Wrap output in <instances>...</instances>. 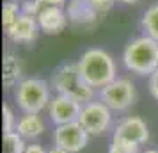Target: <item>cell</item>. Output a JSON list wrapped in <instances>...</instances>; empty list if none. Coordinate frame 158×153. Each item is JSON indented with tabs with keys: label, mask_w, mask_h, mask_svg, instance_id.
<instances>
[{
	"label": "cell",
	"mask_w": 158,
	"mask_h": 153,
	"mask_svg": "<svg viewBox=\"0 0 158 153\" xmlns=\"http://www.w3.org/2000/svg\"><path fill=\"white\" fill-rule=\"evenodd\" d=\"M6 34L11 41L22 45H29L36 41L37 34H39V25H37V18L22 13V16L16 20L9 29H6Z\"/></svg>",
	"instance_id": "obj_10"
},
{
	"label": "cell",
	"mask_w": 158,
	"mask_h": 153,
	"mask_svg": "<svg viewBox=\"0 0 158 153\" xmlns=\"http://www.w3.org/2000/svg\"><path fill=\"white\" fill-rule=\"evenodd\" d=\"M142 29L146 36L158 41V4L146 9L142 16Z\"/></svg>",
	"instance_id": "obj_15"
},
{
	"label": "cell",
	"mask_w": 158,
	"mask_h": 153,
	"mask_svg": "<svg viewBox=\"0 0 158 153\" xmlns=\"http://www.w3.org/2000/svg\"><path fill=\"white\" fill-rule=\"evenodd\" d=\"M37 25L41 32L48 36H55V34H60L68 25V15L62 7L44 6L43 11L37 15Z\"/></svg>",
	"instance_id": "obj_11"
},
{
	"label": "cell",
	"mask_w": 158,
	"mask_h": 153,
	"mask_svg": "<svg viewBox=\"0 0 158 153\" xmlns=\"http://www.w3.org/2000/svg\"><path fill=\"white\" fill-rule=\"evenodd\" d=\"M77 66H78L82 79L93 89H98V91L117 79L114 59L108 52L101 50V48L85 50L77 61Z\"/></svg>",
	"instance_id": "obj_1"
},
{
	"label": "cell",
	"mask_w": 158,
	"mask_h": 153,
	"mask_svg": "<svg viewBox=\"0 0 158 153\" xmlns=\"http://www.w3.org/2000/svg\"><path fill=\"white\" fill-rule=\"evenodd\" d=\"M46 130V121L41 114H23L16 123V134H20L25 141H34L41 137Z\"/></svg>",
	"instance_id": "obj_13"
},
{
	"label": "cell",
	"mask_w": 158,
	"mask_h": 153,
	"mask_svg": "<svg viewBox=\"0 0 158 153\" xmlns=\"http://www.w3.org/2000/svg\"><path fill=\"white\" fill-rule=\"evenodd\" d=\"M2 123H4V134L16 132V123H18V119H16L15 112H13V109L9 107L7 103H4V107H2Z\"/></svg>",
	"instance_id": "obj_19"
},
{
	"label": "cell",
	"mask_w": 158,
	"mask_h": 153,
	"mask_svg": "<svg viewBox=\"0 0 158 153\" xmlns=\"http://www.w3.org/2000/svg\"><path fill=\"white\" fill-rule=\"evenodd\" d=\"M20 16H22V6L18 2H15V0L4 2V6H2V25H4V30L9 29Z\"/></svg>",
	"instance_id": "obj_16"
},
{
	"label": "cell",
	"mask_w": 158,
	"mask_h": 153,
	"mask_svg": "<svg viewBox=\"0 0 158 153\" xmlns=\"http://www.w3.org/2000/svg\"><path fill=\"white\" fill-rule=\"evenodd\" d=\"M48 153H69V151H66V150L59 148V146H53V148H50V150H48Z\"/></svg>",
	"instance_id": "obj_25"
},
{
	"label": "cell",
	"mask_w": 158,
	"mask_h": 153,
	"mask_svg": "<svg viewBox=\"0 0 158 153\" xmlns=\"http://www.w3.org/2000/svg\"><path fill=\"white\" fill-rule=\"evenodd\" d=\"M27 148V141L16 134V132H11V134H4V153H23Z\"/></svg>",
	"instance_id": "obj_17"
},
{
	"label": "cell",
	"mask_w": 158,
	"mask_h": 153,
	"mask_svg": "<svg viewBox=\"0 0 158 153\" xmlns=\"http://www.w3.org/2000/svg\"><path fill=\"white\" fill-rule=\"evenodd\" d=\"M148 87H149V93L151 96L158 100V70L155 73H151L149 75V80H148Z\"/></svg>",
	"instance_id": "obj_22"
},
{
	"label": "cell",
	"mask_w": 158,
	"mask_h": 153,
	"mask_svg": "<svg viewBox=\"0 0 158 153\" xmlns=\"http://www.w3.org/2000/svg\"><path fill=\"white\" fill-rule=\"evenodd\" d=\"M44 6H57V7H62L64 4H68L69 0H43Z\"/></svg>",
	"instance_id": "obj_24"
},
{
	"label": "cell",
	"mask_w": 158,
	"mask_h": 153,
	"mask_svg": "<svg viewBox=\"0 0 158 153\" xmlns=\"http://www.w3.org/2000/svg\"><path fill=\"white\" fill-rule=\"evenodd\" d=\"M52 86L43 79H23L15 87L16 105L23 110V114H41L48 109L52 100Z\"/></svg>",
	"instance_id": "obj_4"
},
{
	"label": "cell",
	"mask_w": 158,
	"mask_h": 153,
	"mask_svg": "<svg viewBox=\"0 0 158 153\" xmlns=\"http://www.w3.org/2000/svg\"><path fill=\"white\" fill-rule=\"evenodd\" d=\"M44 7V2L43 0H27V2H23L22 4V13L25 15H30V16H36L43 11Z\"/></svg>",
	"instance_id": "obj_20"
},
{
	"label": "cell",
	"mask_w": 158,
	"mask_h": 153,
	"mask_svg": "<svg viewBox=\"0 0 158 153\" xmlns=\"http://www.w3.org/2000/svg\"><path fill=\"white\" fill-rule=\"evenodd\" d=\"M123 64L128 71L149 77L158 70V41L151 39L149 36L133 37L123 52Z\"/></svg>",
	"instance_id": "obj_2"
},
{
	"label": "cell",
	"mask_w": 158,
	"mask_h": 153,
	"mask_svg": "<svg viewBox=\"0 0 158 153\" xmlns=\"http://www.w3.org/2000/svg\"><path fill=\"white\" fill-rule=\"evenodd\" d=\"M80 110H82V103L73 100L69 96L64 95H55L52 96L50 105H48V117L55 126L59 125H66V123H73V121H78Z\"/></svg>",
	"instance_id": "obj_8"
},
{
	"label": "cell",
	"mask_w": 158,
	"mask_h": 153,
	"mask_svg": "<svg viewBox=\"0 0 158 153\" xmlns=\"http://www.w3.org/2000/svg\"><path fill=\"white\" fill-rule=\"evenodd\" d=\"M22 2H27V0H22Z\"/></svg>",
	"instance_id": "obj_28"
},
{
	"label": "cell",
	"mask_w": 158,
	"mask_h": 153,
	"mask_svg": "<svg viewBox=\"0 0 158 153\" xmlns=\"http://www.w3.org/2000/svg\"><path fill=\"white\" fill-rule=\"evenodd\" d=\"M140 146L130 141H123V139L112 137L110 146H108V153H139Z\"/></svg>",
	"instance_id": "obj_18"
},
{
	"label": "cell",
	"mask_w": 158,
	"mask_h": 153,
	"mask_svg": "<svg viewBox=\"0 0 158 153\" xmlns=\"http://www.w3.org/2000/svg\"><path fill=\"white\" fill-rule=\"evenodd\" d=\"M2 80H4V87L13 89L16 87L22 79V64L16 55L13 53H6L4 55V73H2Z\"/></svg>",
	"instance_id": "obj_14"
},
{
	"label": "cell",
	"mask_w": 158,
	"mask_h": 153,
	"mask_svg": "<svg viewBox=\"0 0 158 153\" xmlns=\"http://www.w3.org/2000/svg\"><path fill=\"white\" fill-rule=\"evenodd\" d=\"M115 2H117V0H87V4H89V6H91V7L98 13V15L110 11Z\"/></svg>",
	"instance_id": "obj_21"
},
{
	"label": "cell",
	"mask_w": 158,
	"mask_h": 153,
	"mask_svg": "<svg viewBox=\"0 0 158 153\" xmlns=\"http://www.w3.org/2000/svg\"><path fill=\"white\" fill-rule=\"evenodd\" d=\"M50 86L57 95L69 96L73 100L80 102L82 105L93 102L94 95H96V89H93L82 79L77 62H66V64L59 66L52 75Z\"/></svg>",
	"instance_id": "obj_3"
},
{
	"label": "cell",
	"mask_w": 158,
	"mask_h": 153,
	"mask_svg": "<svg viewBox=\"0 0 158 153\" xmlns=\"http://www.w3.org/2000/svg\"><path fill=\"white\" fill-rule=\"evenodd\" d=\"M78 123L85 128L91 137L101 135L112 126V110L100 100H93L82 105Z\"/></svg>",
	"instance_id": "obj_6"
},
{
	"label": "cell",
	"mask_w": 158,
	"mask_h": 153,
	"mask_svg": "<svg viewBox=\"0 0 158 153\" xmlns=\"http://www.w3.org/2000/svg\"><path fill=\"white\" fill-rule=\"evenodd\" d=\"M89 137L91 135L78 121L59 125L53 130V146H59L69 153H78L89 144Z\"/></svg>",
	"instance_id": "obj_7"
},
{
	"label": "cell",
	"mask_w": 158,
	"mask_h": 153,
	"mask_svg": "<svg viewBox=\"0 0 158 153\" xmlns=\"http://www.w3.org/2000/svg\"><path fill=\"white\" fill-rule=\"evenodd\" d=\"M66 15L73 25H80V27H89L98 18V13L87 4V0H69Z\"/></svg>",
	"instance_id": "obj_12"
},
{
	"label": "cell",
	"mask_w": 158,
	"mask_h": 153,
	"mask_svg": "<svg viewBox=\"0 0 158 153\" xmlns=\"http://www.w3.org/2000/svg\"><path fill=\"white\" fill-rule=\"evenodd\" d=\"M142 153H158V150H155V148H149V150H146V151Z\"/></svg>",
	"instance_id": "obj_27"
},
{
	"label": "cell",
	"mask_w": 158,
	"mask_h": 153,
	"mask_svg": "<svg viewBox=\"0 0 158 153\" xmlns=\"http://www.w3.org/2000/svg\"><path fill=\"white\" fill-rule=\"evenodd\" d=\"M137 98V91L133 82L126 77H117L115 80L107 84L98 91V100L103 102L112 112L128 110Z\"/></svg>",
	"instance_id": "obj_5"
},
{
	"label": "cell",
	"mask_w": 158,
	"mask_h": 153,
	"mask_svg": "<svg viewBox=\"0 0 158 153\" xmlns=\"http://www.w3.org/2000/svg\"><path fill=\"white\" fill-rule=\"evenodd\" d=\"M117 2H123V4H135L139 0H117Z\"/></svg>",
	"instance_id": "obj_26"
},
{
	"label": "cell",
	"mask_w": 158,
	"mask_h": 153,
	"mask_svg": "<svg viewBox=\"0 0 158 153\" xmlns=\"http://www.w3.org/2000/svg\"><path fill=\"white\" fill-rule=\"evenodd\" d=\"M112 137L130 141V142H135V144L142 146L149 141V128H148V125H146V121L142 117L126 116L115 125Z\"/></svg>",
	"instance_id": "obj_9"
},
{
	"label": "cell",
	"mask_w": 158,
	"mask_h": 153,
	"mask_svg": "<svg viewBox=\"0 0 158 153\" xmlns=\"http://www.w3.org/2000/svg\"><path fill=\"white\" fill-rule=\"evenodd\" d=\"M23 153H48V151L41 144H27V148H25Z\"/></svg>",
	"instance_id": "obj_23"
}]
</instances>
